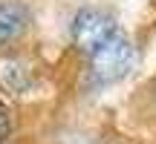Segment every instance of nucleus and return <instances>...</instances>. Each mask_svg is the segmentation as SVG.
I'll list each match as a JSON object with an SVG mask.
<instances>
[{
    "mask_svg": "<svg viewBox=\"0 0 156 144\" xmlns=\"http://www.w3.org/2000/svg\"><path fill=\"white\" fill-rule=\"evenodd\" d=\"M136 63V49L122 32H116L104 46L90 55V78L95 84H113L122 81Z\"/></svg>",
    "mask_w": 156,
    "mask_h": 144,
    "instance_id": "nucleus-1",
    "label": "nucleus"
},
{
    "mask_svg": "<svg viewBox=\"0 0 156 144\" xmlns=\"http://www.w3.org/2000/svg\"><path fill=\"white\" fill-rule=\"evenodd\" d=\"M116 32H119L116 20L107 12H98V9H81L73 20V40L87 55H93L98 46H104Z\"/></svg>",
    "mask_w": 156,
    "mask_h": 144,
    "instance_id": "nucleus-2",
    "label": "nucleus"
},
{
    "mask_svg": "<svg viewBox=\"0 0 156 144\" xmlns=\"http://www.w3.org/2000/svg\"><path fill=\"white\" fill-rule=\"evenodd\" d=\"M35 84V72L29 67V61L17 55H3L0 58V89L9 95H23L29 92Z\"/></svg>",
    "mask_w": 156,
    "mask_h": 144,
    "instance_id": "nucleus-3",
    "label": "nucleus"
},
{
    "mask_svg": "<svg viewBox=\"0 0 156 144\" xmlns=\"http://www.w3.org/2000/svg\"><path fill=\"white\" fill-rule=\"evenodd\" d=\"M26 20L29 15L20 3H0V46L9 43L12 38H17L26 29Z\"/></svg>",
    "mask_w": 156,
    "mask_h": 144,
    "instance_id": "nucleus-4",
    "label": "nucleus"
},
{
    "mask_svg": "<svg viewBox=\"0 0 156 144\" xmlns=\"http://www.w3.org/2000/svg\"><path fill=\"white\" fill-rule=\"evenodd\" d=\"M9 130H12V121H9V112H6V107L0 104V141L9 135Z\"/></svg>",
    "mask_w": 156,
    "mask_h": 144,
    "instance_id": "nucleus-5",
    "label": "nucleus"
}]
</instances>
